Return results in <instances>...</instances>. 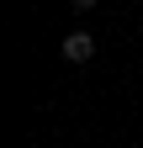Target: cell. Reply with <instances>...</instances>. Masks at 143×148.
Wrapping results in <instances>:
<instances>
[{"label":"cell","instance_id":"1","mask_svg":"<svg viewBox=\"0 0 143 148\" xmlns=\"http://www.w3.org/2000/svg\"><path fill=\"white\" fill-rule=\"evenodd\" d=\"M58 53H64V58H69V64H90V58H96V37L74 27V32H69V37H64V42H58Z\"/></svg>","mask_w":143,"mask_h":148},{"label":"cell","instance_id":"2","mask_svg":"<svg viewBox=\"0 0 143 148\" xmlns=\"http://www.w3.org/2000/svg\"><path fill=\"white\" fill-rule=\"evenodd\" d=\"M69 11H74V16H85V11H96V0H69Z\"/></svg>","mask_w":143,"mask_h":148}]
</instances>
